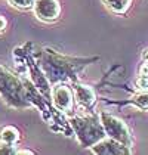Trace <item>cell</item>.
Segmentation results:
<instances>
[{"mask_svg":"<svg viewBox=\"0 0 148 155\" xmlns=\"http://www.w3.org/2000/svg\"><path fill=\"white\" fill-rule=\"evenodd\" d=\"M31 55L52 86L67 81L76 83L79 80V74L87 65L99 61V56L76 58L62 55L50 48H36L34 45L31 46Z\"/></svg>","mask_w":148,"mask_h":155,"instance_id":"obj_1","label":"cell"},{"mask_svg":"<svg viewBox=\"0 0 148 155\" xmlns=\"http://www.w3.org/2000/svg\"><path fill=\"white\" fill-rule=\"evenodd\" d=\"M0 97L13 109H28L33 107L25 93L22 77L6 68L3 64H0Z\"/></svg>","mask_w":148,"mask_h":155,"instance_id":"obj_2","label":"cell"},{"mask_svg":"<svg viewBox=\"0 0 148 155\" xmlns=\"http://www.w3.org/2000/svg\"><path fill=\"white\" fill-rule=\"evenodd\" d=\"M68 121H70V126L79 143L83 148H90L107 136L104 126L101 123V118H99V114L98 115H83V117L73 115Z\"/></svg>","mask_w":148,"mask_h":155,"instance_id":"obj_3","label":"cell"},{"mask_svg":"<svg viewBox=\"0 0 148 155\" xmlns=\"http://www.w3.org/2000/svg\"><path fill=\"white\" fill-rule=\"evenodd\" d=\"M99 118H101V123L104 126L105 134L108 137H113V139L119 140L120 143L132 148V142H133L132 133H130L129 126L123 120L113 115V114H108V112H99Z\"/></svg>","mask_w":148,"mask_h":155,"instance_id":"obj_4","label":"cell"},{"mask_svg":"<svg viewBox=\"0 0 148 155\" xmlns=\"http://www.w3.org/2000/svg\"><path fill=\"white\" fill-rule=\"evenodd\" d=\"M50 102L56 111L62 114H73L74 111V93L73 87H70L67 83H58L52 86L50 93Z\"/></svg>","mask_w":148,"mask_h":155,"instance_id":"obj_5","label":"cell"},{"mask_svg":"<svg viewBox=\"0 0 148 155\" xmlns=\"http://www.w3.org/2000/svg\"><path fill=\"white\" fill-rule=\"evenodd\" d=\"M33 11L37 19L43 22H55L61 16V3L59 0H36Z\"/></svg>","mask_w":148,"mask_h":155,"instance_id":"obj_6","label":"cell"},{"mask_svg":"<svg viewBox=\"0 0 148 155\" xmlns=\"http://www.w3.org/2000/svg\"><path fill=\"white\" fill-rule=\"evenodd\" d=\"M93 154L96 155H129L130 154V148L126 146L119 140L105 136L104 139H101L93 146L89 148Z\"/></svg>","mask_w":148,"mask_h":155,"instance_id":"obj_7","label":"cell"},{"mask_svg":"<svg viewBox=\"0 0 148 155\" xmlns=\"http://www.w3.org/2000/svg\"><path fill=\"white\" fill-rule=\"evenodd\" d=\"M73 93H74V101L82 108L87 109V111L92 109L93 105L96 104V93H95L92 86L76 81V83H73Z\"/></svg>","mask_w":148,"mask_h":155,"instance_id":"obj_8","label":"cell"},{"mask_svg":"<svg viewBox=\"0 0 148 155\" xmlns=\"http://www.w3.org/2000/svg\"><path fill=\"white\" fill-rule=\"evenodd\" d=\"M21 139V133L15 126H3L0 127V142L18 145Z\"/></svg>","mask_w":148,"mask_h":155,"instance_id":"obj_9","label":"cell"},{"mask_svg":"<svg viewBox=\"0 0 148 155\" xmlns=\"http://www.w3.org/2000/svg\"><path fill=\"white\" fill-rule=\"evenodd\" d=\"M102 3L110 9L111 12L117 13V15H124L129 11L132 0H102Z\"/></svg>","mask_w":148,"mask_h":155,"instance_id":"obj_10","label":"cell"},{"mask_svg":"<svg viewBox=\"0 0 148 155\" xmlns=\"http://www.w3.org/2000/svg\"><path fill=\"white\" fill-rule=\"evenodd\" d=\"M123 104H132L138 108H142V109H148V90H141L138 92L136 95H133L129 101H126Z\"/></svg>","mask_w":148,"mask_h":155,"instance_id":"obj_11","label":"cell"},{"mask_svg":"<svg viewBox=\"0 0 148 155\" xmlns=\"http://www.w3.org/2000/svg\"><path fill=\"white\" fill-rule=\"evenodd\" d=\"M8 2H9V5H11L12 8H15V9L28 11V9H33L36 0H8Z\"/></svg>","mask_w":148,"mask_h":155,"instance_id":"obj_12","label":"cell"},{"mask_svg":"<svg viewBox=\"0 0 148 155\" xmlns=\"http://www.w3.org/2000/svg\"><path fill=\"white\" fill-rule=\"evenodd\" d=\"M16 154H18L16 145L0 142V155H16Z\"/></svg>","mask_w":148,"mask_h":155,"instance_id":"obj_13","label":"cell"},{"mask_svg":"<svg viewBox=\"0 0 148 155\" xmlns=\"http://www.w3.org/2000/svg\"><path fill=\"white\" fill-rule=\"evenodd\" d=\"M136 87L141 90H148V77H142L139 75V78L136 80Z\"/></svg>","mask_w":148,"mask_h":155,"instance_id":"obj_14","label":"cell"},{"mask_svg":"<svg viewBox=\"0 0 148 155\" xmlns=\"http://www.w3.org/2000/svg\"><path fill=\"white\" fill-rule=\"evenodd\" d=\"M6 28H8V21H6V18H5V16H2V15H0V34H2V33H5V31H6Z\"/></svg>","mask_w":148,"mask_h":155,"instance_id":"obj_15","label":"cell"},{"mask_svg":"<svg viewBox=\"0 0 148 155\" xmlns=\"http://www.w3.org/2000/svg\"><path fill=\"white\" fill-rule=\"evenodd\" d=\"M139 75L142 77H148V62L145 61L142 65H141V70H139Z\"/></svg>","mask_w":148,"mask_h":155,"instance_id":"obj_16","label":"cell"},{"mask_svg":"<svg viewBox=\"0 0 148 155\" xmlns=\"http://www.w3.org/2000/svg\"><path fill=\"white\" fill-rule=\"evenodd\" d=\"M34 154V151H31V149H18V154Z\"/></svg>","mask_w":148,"mask_h":155,"instance_id":"obj_17","label":"cell"},{"mask_svg":"<svg viewBox=\"0 0 148 155\" xmlns=\"http://www.w3.org/2000/svg\"><path fill=\"white\" fill-rule=\"evenodd\" d=\"M144 59L148 62V50H145V53H144Z\"/></svg>","mask_w":148,"mask_h":155,"instance_id":"obj_18","label":"cell"}]
</instances>
